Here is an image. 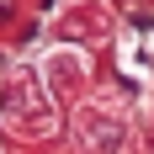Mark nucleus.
<instances>
[{"instance_id": "obj_1", "label": "nucleus", "mask_w": 154, "mask_h": 154, "mask_svg": "<svg viewBox=\"0 0 154 154\" xmlns=\"http://www.w3.org/2000/svg\"><path fill=\"white\" fill-rule=\"evenodd\" d=\"M0 106H5V122H11L16 133H32V138L53 133V122H59V117H53V101H48V91L37 85L32 69H16V75L5 80Z\"/></svg>"}, {"instance_id": "obj_2", "label": "nucleus", "mask_w": 154, "mask_h": 154, "mask_svg": "<svg viewBox=\"0 0 154 154\" xmlns=\"http://www.w3.org/2000/svg\"><path fill=\"white\" fill-rule=\"evenodd\" d=\"M122 133H128V117L112 106V101H91V106L80 112V138H85L91 154H117L122 149V143H117Z\"/></svg>"}, {"instance_id": "obj_3", "label": "nucleus", "mask_w": 154, "mask_h": 154, "mask_svg": "<svg viewBox=\"0 0 154 154\" xmlns=\"http://www.w3.org/2000/svg\"><path fill=\"white\" fill-rule=\"evenodd\" d=\"M43 69L53 75V91H64V85H85V53H69V48H53Z\"/></svg>"}, {"instance_id": "obj_4", "label": "nucleus", "mask_w": 154, "mask_h": 154, "mask_svg": "<svg viewBox=\"0 0 154 154\" xmlns=\"http://www.w3.org/2000/svg\"><path fill=\"white\" fill-rule=\"evenodd\" d=\"M138 154H154V143H149V149H138Z\"/></svg>"}]
</instances>
